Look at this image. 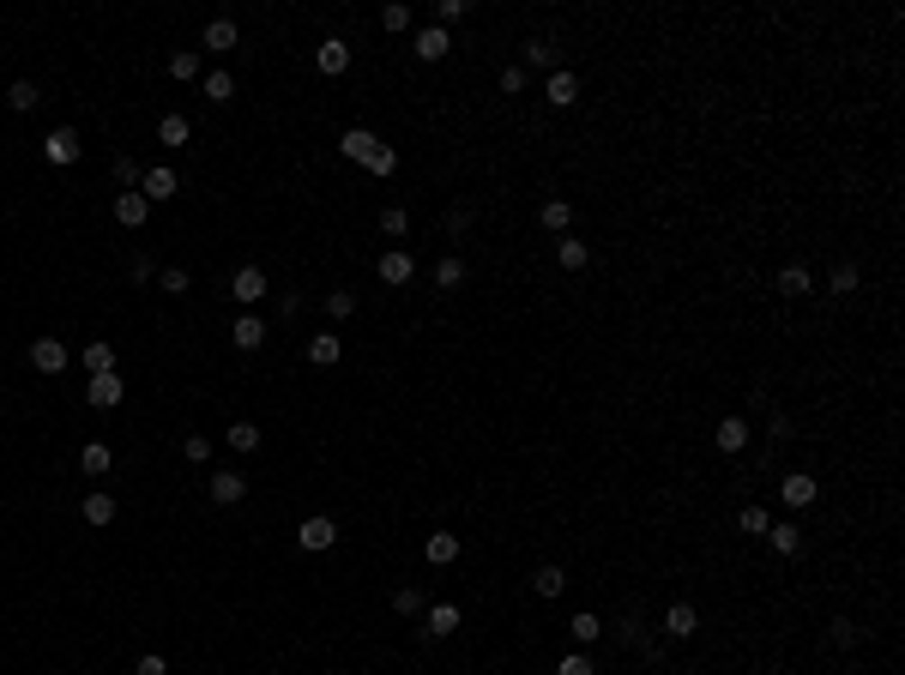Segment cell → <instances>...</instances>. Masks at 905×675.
Returning <instances> with one entry per match:
<instances>
[{"instance_id": "6da1fadb", "label": "cell", "mask_w": 905, "mask_h": 675, "mask_svg": "<svg viewBox=\"0 0 905 675\" xmlns=\"http://www.w3.org/2000/svg\"><path fill=\"white\" fill-rule=\"evenodd\" d=\"M296 543L308 549V555H321V549H332L339 543V518H326V513H308L296 525Z\"/></svg>"}, {"instance_id": "7a4b0ae2", "label": "cell", "mask_w": 905, "mask_h": 675, "mask_svg": "<svg viewBox=\"0 0 905 675\" xmlns=\"http://www.w3.org/2000/svg\"><path fill=\"white\" fill-rule=\"evenodd\" d=\"M779 500L803 513V507H815V500H821V482L809 477V471H784V477H779Z\"/></svg>"}, {"instance_id": "3957f363", "label": "cell", "mask_w": 905, "mask_h": 675, "mask_svg": "<svg viewBox=\"0 0 905 675\" xmlns=\"http://www.w3.org/2000/svg\"><path fill=\"white\" fill-rule=\"evenodd\" d=\"M543 103H549V109H574V103H580V73L556 67V73L543 79Z\"/></svg>"}, {"instance_id": "277c9868", "label": "cell", "mask_w": 905, "mask_h": 675, "mask_svg": "<svg viewBox=\"0 0 905 675\" xmlns=\"http://www.w3.org/2000/svg\"><path fill=\"white\" fill-rule=\"evenodd\" d=\"M79 151H85V145H79V133H73V127H55V133L42 140V158L55 163V169H73V163H79Z\"/></svg>"}, {"instance_id": "5b68a950", "label": "cell", "mask_w": 905, "mask_h": 675, "mask_svg": "<svg viewBox=\"0 0 905 675\" xmlns=\"http://www.w3.org/2000/svg\"><path fill=\"white\" fill-rule=\"evenodd\" d=\"M121 398H127V380L121 374H91V386H85V404H91V410H115Z\"/></svg>"}, {"instance_id": "8992f818", "label": "cell", "mask_w": 905, "mask_h": 675, "mask_svg": "<svg viewBox=\"0 0 905 675\" xmlns=\"http://www.w3.org/2000/svg\"><path fill=\"white\" fill-rule=\"evenodd\" d=\"M67 362H73V356H67V344H60V338H31V368H37V374H60Z\"/></svg>"}, {"instance_id": "52a82bcc", "label": "cell", "mask_w": 905, "mask_h": 675, "mask_svg": "<svg viewBox=\"0 0 905 675\" xmlns=\"http://www.w3.org/2000/svg\"><path fill=\"white\" fill-rule=\"evenodd\" d=\"M176 187H181V181H176V169H169V163H151V169L140 176V194L151 199V205H163V199H176Z\"/></svg>"}, {"instance_id": "ba28073f", "label": "cell", "mask_w": 905, "mask_h": 675, "mask_svg": "<svg viewBox=\"0 0 905 675\" xmlns=\"http://www.w3.org/2000/svg\"><path fill=\"white\" fill-rule=\"evenodd\" d=\"M748 440H755V435H748V417H724L719 428H712V446H719L724 458H737V453L748 446Z\"/></svg>"}, {"instance_id": "9c48e42d", "label": "cell", "mask_w": 905, "mask_h": 675, "mask_svg": "<svg viewBox=\"0 0 905 675\" xmlns=\"http://www.w3.org/2000/svg\"><path fill=\"white\" fill-rule=\"evenodd\" d=\"M422 561L429 567H453L459 561V531H429L422 536Z\"/></svg>"}, {"instance_id": "30bf717a", "label": "cell", "mask_w": 905, "mask_h": 675, "mask_svg": "<svg viewBox=\"0 0 905 675\" xmlns=\"http://www.w3.org/2000/svg\"><path fill=\"white\" fill-rule=\"evenodd\" d=\"M658 627H664V639H694L701 634V616H694V603H670Z\"/></svg>"}, {"instance_id": "8fae6325", "label": "cell", "mask_w": 905, "mask_h": 675, "mask_svg": "<svg viewBox=\"0 0 905 675\" xmlns=\"http://www.w3.org/2000/svg\"><path fill=\"white\" fill-rule=\"evenodd\" d=\"M314 67H321L326 79H339V73H350V42H344V37H326L321 49H314Z\"/></svg>"}, {"instance_id": "7c38bea8", "label": "cell", "mask_w": 905, "mask_h": 675, "mask_svg": "<svg viewBox=\"0 0 905 675\" xmlns=\"http://www.w3.org/2000/svg\"><path fill=\"white\" fill-rule=\"evenodd\" d=\"M145 218H151V199L133 187V194H115V223L121 230H145Z\"/></svg>"}, {"instance_id": "4fadbf2b", "label": "cell", "mask_w": 905, "mask_h": 675, "mask_svg": "<svg viewBox=\"0 0 905 675\" xmlns=\"http://www.w3.org/2000/svg\"><path fill=\"white\" fill-rule=\"evenodd\" d=\"M447 49H453V37H447L441 24H422L417 37H411V55L417 60H447Z\"/></svg>"}, {"instance_id": "5bb4252c", "label": "cell", "mask_w": 905, "mask_h": 675, "mask_svg": "<svg viewBox=\"0 0 905 675\" xmlns=\"http://www.w3.org/2000/svg\"><path fill=\"white\" fill-rule=\"evenodd\" d=\"M230 296H236L241 308H254V302L266 296V272H260V266H241L236 278H230Z\"/></svg>"}, {"instance_id": "9a60e30c", "label": "cell", "mask_w": 905, "mask_h": 675, "mask_svg": "<svg viewBox=\"0 0 905 675\" xmlns=\"http://www.w3.org/2000/svg\"><path fill=\"white\" fill-rule=\"evenodd\" d=\"M766 543H773V555H784V561L803 555V525H797V518H779V525L766 531Z\"/></svg>"}, {"instance_id": "2e32d148", "label": "cell", "mask_w": 905, "mask_h": 675, "mask_svg": "<svg viewBox=\"0 0 905 675\" xmlns=\"http://www.w3.org/2000/svg\"><path fill=\"white\" fill-rule=\"evenodd\" d=\"M375 272H381V284H411V278H417V259L404 254V248H386Z\"/></svg>"}, {"instance_id": "e0dca14e", "label": "cell", "mask_w": 905, "mask_h": 675, "mask_svg": "<svg viewBox=\"0 0 905 675\" xmlns=\"http://www.w3.org/2000/svg\"><path fill=\"white\" fill-rule=\"evenodd\" d=\"M375 145H381V140H375L368 127H344V133H339V151L350 163H368V158H375Z\"/></svg>"}, {"instance_id": "ac0fdd59", "label": "cell", "mask_w": 905, "mask_h": 675, "mask_svg": "<svg viewBox=\"0 0 905 675\" xmlns=\"http://www.w3.org/2000/svg\"><path fill=\"white\" fill-rule=\"evenodd\" d=\"M773 290H779L784 302H803L809 290H815V278H809V266H784L779 278H773Z\"/></svg>"}, {"instance_id": "d6986e66", "label": "cell", "mask_w": 905, "mask_h": 675, "mask_svg": "<svg viewBox=\"0 0 905 675\" xmlns=\"http://www.w3.org/2000/svg\"><path fill=\"white\" fill-rule=\"evenodd\" d=\"M520 55H525V60H520L525 73H556V42H549V37H531Z\"/></svg>"}, {"instance_id": "ffe728a7", "label": "cell", "mask_w": 905, "mask_h": 675, "mask_svg": "<svg viewBox=\"0 0 905 675\" xmlns=\"http://www.w3.org/2000/svg\"><path fill=\"white\" fill-rule=\"evenodd\" d=\"M79 513H85V525H115V495H103V489H91V495L79 500Z\"/></svg>"}, {"instance_id": "44dd1931", "label": "cell", "mask_w": 905, "mask_h": 675, "mask_svg": "<svg viewBox=\"0 0 905 675\" xmlns=\"http://www.w3.org/2000/svg\"><path fill=\"white\" fill-rule=\"evenodd\" d=\"M857 284H864V272H857V259H839V266L827 272V296H857Z\"/></svg>"}, {"instance_id": "7402d4cb", "label": "cell", "mask_w": 905, "mask_h": 675, "mask_svg": "<svg viewBox=\"0 0 905 675\" xmlns=\"http://www.w3.org/2000/svg\"><path fill=\"white\" fill-rule=\"evenodd\" d=\"M205 49H212V55H230V49H236V42H241V31H236V19H212V24H205Z\"/></svg>"}, {"instance_id": "603a6c76", "label": "cell", "mask_w": 905, "mask_h": 675, "mask_svg": "<svg viewBox=\"0 0 905 675\" xmlns=\"http://www.w3.org/2000/svg\"><path fill=\"white\" fill-rule=\"evenodd\" d=\"M241 495H248L241 471H212V500H218V507H236Z\"/></svg>"}, {"instance_id": "cb8c5ba5", "label": "cell", "mask_w": 905, "mask_h": 675, "mask_svg": "<svg viewBox=\"0 0 905 675\" xmlns=\"http://www.w3.org/2000/svg\"><path fill=\"white\" fill-rule=\"evenodd\" d=\"M79 362H85V374H115V350H109V338H91L79 350Z\"/></svg>"}, {"instance_id": "d4e9b609", "label": "cell", "mask_w": 905, "mask_h": 675, "mask_svg": "<svg viewBox=\"0 0 905 675\" xmlns=\"http://www.w3.org/2000/svg\"><path fill=\"white\" fill-rule=\"evenodd\" d=\"M79 471H85V477H109V471H115L109 440H91V446H85V453H79Z\"/></svg>"}, {"instance_id": "484cf974", "label": "cell", "mask_w": 905, "mask_h": 675, "mask_svg": "<svg viewBox=\"0 0 905 675\" xmlns=\"http://www.w3.org/2000/svg\"><path fill=\"white\" fill-rule=\"evenodd\" d=\"M422 634H429V639H447V634H459V609H453V603H435V609L422 616Z\"/></svg>"}, {"instance_id": "4316f807", "label": "cell", "mask_w": 905, "mask_h": 675, "mask_svg": "<svg viewBox=\"0 0 905 675\" xmlns=\"http://www.w3.org/2000/svg\"><path fill=\"white\" fill-rule=\"evenodd\" d=\"M187 140H194V121H187V115H163V121H158V145L181 151Z\"/></svg>"}, {"instance_id": "83f0119b", "label": "cell", "mask_w": 905, "mask_h": 675, "mask_svg": "<svg viewBox=\"0 0 905 675\" xmlns=\"http://www.w3.org/2000/svg\"><path fill=\"white\" fill-rule=\"evenodd\" d=\"M585 259H592V248H585L580 236H562V241H556V266H562V272H585Z\"/></svg>"}, {"instance_id": "f1b7e54d", "label": "cell", "mask_w": 905, "mask_h": 675, "mask_svg": "<svg viewBox=\"0 0 905 675\" xmlns=\"http://www.w3.org/2000/svg\"><path fill=\"white\" fill-rule=\"evenodd\" d=\"M339 356H344L339 332H321V338H308V362H314V368H332Z\"/></svg>"}, {"instance_id": "f546056e", "label": "cell", "mask_w": 905, "mask_h": 675, "mask_svg": "<svg viewBox=\"0 0 905 675\" xmlns=\"http://www.w3.org/2000/svg\"><path fill=\"white\" fill-rule=\"evenodd\" d=\"M531 591H538V597H562L567 591V573L556 567V561H543L538 573H531Z\"/></svg>"}, {"instance_id": "4dcf8cb0", "label": "cell", "mask_w": 905, "mask_h": 675, "mask_svg": "<svg viewBox=\"0 0 905 675\" xmlns=\"http://www.w3.org/2000/svg\"><path fill=\"white\" fill-rule=\"evenodd\" d=\"M230 338H236V350H260V344H266V320L260 314H241Z\"/></svg>"}, {"instance_id": "1f68e13d", "label": "cell", "mask_w": 905, "mask_h": 675, "mask_svg": "<svg viewBox=\"0 0 905 675\" xmlns=\"http://www.w3.org/2000/svg\"><path fill=\"white\" fill-rule=\"evenodd\" d=\"M567 634H574V645H580V652H585V645H598V639H603V621L592 616V609H580V616L567 621Z\"/></svg>"}, {"instance_id": "d6a6232c", "label": "cell", "mask_w": 905, "mask_h": 675, "mask_svg": "<svg viewBox=\"0 0 905 675\" xmlns=\"http://www.w3.org/2000/svg\"><path fill=\"white\" fill-rule=\"evenodd\" d=\"M538 223L549 230V236H567V223H574V205H567V199H549V205L538 212Z\"/></svg>"}, {"instance_id": "836d02e7", "label": "cell", "mask_w": 905, "mask_h": 675, "mask_svg": "<svg viewBox=\"0 0 905 675\" xmlns=\"http://www.w3.org/2000/svg\"><path fill=\"white\" fill-rule=\"evenodd\" d=\"M37 103H42V91H37L31 79H13V85H6V109H19V115H31Z\"/></svg>"}, {"instance_id": "e575fe53", "label": "cell", "mask_w": 905, "mask_h": 675, "mask_svg": "<svg viewBox=\"0 0 905 675\" xmlns=\"http://www.w3.org/2000/svg\"><path fill=\"white\" fill-rule=\"evenodd\" d=\"M223 446H230V453H254V446H260V428H254V422H230V428H223Z\"/></svg>"}, {"instance_id": "d590c367", "label": "cell", "mask_w": 905, "mask_h": 675, "mask_svg": "<svg viewBox=\"0 0 905 675\" xmlns=\"http://www.w3.org/2000/svg\"><path fill=\"white\" fill-rule=\"evenodd\" d=\"M737 531H743V536H766V531H773V513H766V507H755V500H748L743 513H737Z\"/></svg>"}, {"instance_id": "8d00e7d4", "label": "cell", "mask_w": 905, "mask_h": 675, "mask_svg": "<svg viewBox=\"0 0 905 675\" xmlns=\"http://www.w3.org/2000/svg\"><path fill=\"white\" fill-rule=\"evenodd\" d=\"M827 639H833L839 652H851V645L864 639V627H857V621H851V616H833V621H827Z\"/></svg>"}, {"instance_id": "74e56055", "label": "cell", "mask_w": 905, "mask_h": 675, "mask_svg": "<svg viewBox=\"0 0 905 675\" xmlns=\"http://www.w3.org/2000/svg\"><path fill=\"white\" fill-rule=\"evenodd\" d=\"M169 79H181V85L200 79V49H176V55H169Z\"/></svg>"}, {"instance_id": "f35d334b", "label": "cell", "mask_w": 905, "mask_h": 675, "mask_svg": "<svg viewBox=\"0 0 905 675\" xmlns=\"http://www.w3.org/2000/svg\"><path fill=\"white\" fill-rule=\"evenodd\" d=\"M435 284H441V290H459V284H465V259L459 254L435 259Z\"/></svg>"}, {"instance_id": "ab89813d", "label": "cell", "mask_w": 905, "mask_h": 675, "mask_svg": "<svg viewBox=\"0 0 905 675\" xmlns=\"http://www.w3.org/2000/svg\"><path fill=\"white\" fill-rule=\"evenodd\" d=\"M381 31H386V37H404V31H411V6H399V0L381 6Z\"/></svg>"}, {"instance_id": "60d3db41", "label": "cell", "mask_w": 905, "mask_h": 675, "mask_svg": "<svg viewBox=\"0 0 905 675\" xmlns=\"http://www.w3.org/2000/svg\"><path fill=\"white\" fill-rule=\"evenodd\" d=\"M321 308H326L332 320H350V314H357V296H350V290H326Z\"/></svg>"}, {"instance_id": "b9f144b4", "label": "cell", "mask_w": 905, "mask_h": 675, "mask_svg": "<svg viewBox=\"0 0 905 675\" xmlns=\"http://www.w3.org/2000/svg\"><path fill=\"white\" fill-rule=\"evenodd\" d=\"M404 230H411V212H404V205H386V212H381V236H393V241H399Z\"/></svg>"}, {"instance_id": "7bdbcfd3", "label": "cell", "mask_w": 905, "mask_h": 675, "mask_svg": "<svg viewBox=\"0 0 905 675\" xmlns=\"http://www.w3.org/2000/svg\"><path fill=\"white\" fill-rule=\"evenodd\" d=\"M362 169H368V176H393V169H399V151H393V145H375V158L362 163Z\"/></svg>"}, {"instance_id": "ee69618b", "label": "cell", "mask_w": 905, "mask_h": 675, "mask_svg": "<svg viewBox=\"0 0 905 675\" xmlns=\"http://www.w3.org/2000/svg\"><path fill=\"white\" fill-rule=\"evenodd\" d=\"M205 97L230 103V97H236V79H230V73H205Z\"/></svg>"}, {"instance_id": "f6af8a7d", "label": "cell", "mask_w": 905, "mask_h": 675, "mask_svg": "<svg viewBox=\"0 0 905 675\" xmlns=\"http://www.w3.org/2000/svg\"><path fill=\"white\" fill-rule=\"evenodd\" d=\"M556 675H598V663H592L585 652H567L562 663H556Z\"/></svg>"}, {"instance_id": "bcb514c9", "label": "cell", "mask_w": 905, "mask_h": 675, "mask_svg": "<svg viewBox=\"0 0 905 675\" xmlns=\"http://www.w3.org/2000/svg\"><path fill=\"white\" fill-rule=\"evenodd\" d=\"M181 458H187V464H205V458H212V440H205V435H187V440H181Z\"/></svg>"}, {"instance_id": "7dc6e473", "label": "cell", "mask_w": 905, "mask_h": 675, "mask_svg": "<svg viewBox=\"0 0 905 675\" xmlns=\"http://www.w3.org/2000/svg\"><path fill=\"white\" fill-rule=\"evenodd\" d=\"M393 609H399V616H417V609H422V591H417V585H399V591H393Z\"/></svg>"}, {"instance_id": "c3c4849f", "label": "cell", "mask_w": 905, "mask_h": 675, "mask_svg": "<svg viewBox=\"0 0 905 675\" xmlns=\"http://www.w3.org/2000/svg\"><path fill=\"white\" fill-rule=\"evenodd\" d=\"M140 176H145V169H140V163H133V158H115V181H121V187H127V194L140 187Z\"/></svg>"}, {"instance_id": "681fc988", "label": "cell", "mask_w": 905, "mask_h": 675, "mask_svg": "<svg viewBox=\"0 0 905 675\" xmlns=\"http://www.w3.org/2000/svg\"><path fill=\"white\" fill-rule=\"evenodd\" d=\"M158 284H163V296H187V272H181V266L158 272Z\"/></svg>"}, {"instance_id": "f907efd6", "label": "cell", "mask_w": 905, "mask_h": 675, "mask_svg": "<svg viewBox=\"0 0 905 675\" xmlns=\"http://www.w3.org/2000/svg\"><path fill=\"white\" fill-rule=\"evenodd\" d=\"M459 19H465V0H435V24H441V31L459 24Z\"/></svg>"}, {"instance_id": "816d5d0a", "label": "cell", "mask_w": 905, "mask_h": 675, "mask_svg": "<svg viewBox=\"0 0 905 675\" xmlns=\"http://www.w3.org/2000/svg\"><path fill=\"white\" fill-rule=\"evenodd\" d=\"M525 85H531V73H525V67H507V73H502V91H507V97H520Z\"/></svg>"}, {"instance_id": "f5cc1de1", "label": "cell", "mask_w": 905, "mask_h": 675, "mask_svg": "<svg viewBox=\"0 0 905 675\" xmlns=\"http://www.w3.org/2000/svg\"><path fill=\"white\" fill-rule=\"evenodd\" d=\"M447 230L465 236V230H471V205H453V212H447Z\"/></svg>"}, {"instance_id": "db71d44e", "label": "cell", "mask_w": 905, "mask_h": 675, "mask_svg": "<svg viewBox=\"0 0 905 675\" xmlns=\"http://www.w3.org/2000/svg\"><path fill=\"white\" fill-rule=\"evenodd\" d=\"M133 675H169V663H163L158 652H145V657H140V670H133Z\"/></svg>"}]
</instances>
